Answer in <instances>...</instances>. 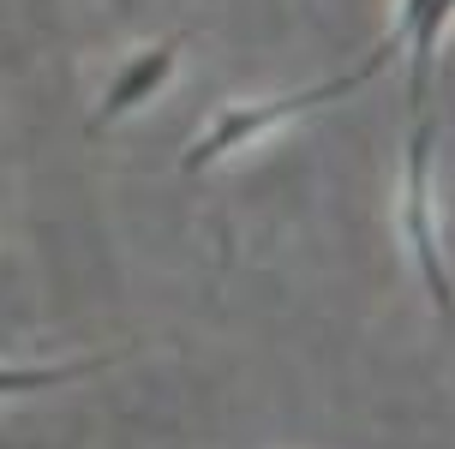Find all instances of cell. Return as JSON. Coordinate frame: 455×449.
Masks as SVG:
<instances>
[{
  "label": "cell",
  "mask_w": 455,
  "mask_h": 449,
  "mask_svg": "<svg viewBox=\"0 0 455 449\" xmlns=\"http://www.w3.org/2000/svg\"><path fill=\"white\" fill-rule=\"evenodd\" d=\"M395 48H402V36L378 43L354 72H336V78H323V84H306V90H294V96H275V102H240V108H222L216 120H210V132L180 156V168H186V174H204L210 162H222L228 150L251 144L264 126H282V120H294V114H312V108H330V102H341V96H354L371 72L389 67V54H395Z\"/></svg>",
  "instance_id": "cell-1"
},
{
  "label": "cell",
  "mask_w": 455,
  "mask_h": 449,
  "mask_svg": "<svg viewBox=\"0 0 455 449\" xmlns=\"http://www.w3.org/2000/svg\"><path fill=\"white\" fill-rule=\"evenodd\" d=\"M408 246L419 258V276H426V293L437 300V312L455 324V288L450 269H443V252H437V216H432V108L413 114V138H408Z\"/></svg>",
  "instance_id": "cell-2"
},
{
  "label": "cell",
  "mask_w": 455,
  "mask_h": 449,
  "mask_svg": "<svg viewBox=\"0 0 455 449\" xmlns=\"http://www.w3.org/2000/svg\"><path fill=\"white\" fill-rule=\"evenodd\" d=\"M174 60H180V36H162L156 48H144V54H132L126 67H120V78L108 84V96L96 102L91 114V132H102V126H114L120 114H132L138 102H150L162 84H168V72H174Z\"/></svg>",
  "instance_id": "cell-3"
},
{
  "label": "cell",
  "mask_w": 455,
  "mask_h": 449,
  "mask_svg": "<svg viewBox=\"0 0 455 449\" xmlns=\"http://www.w3.org/2000/svg\"><path fill=\"white\" fill-rule=\"evenodd\" d=\"M120 354H91L72 365H0V396H30V389H54V383H78L91 372H108Z\"/></svg>",
  "instance_id": "cell-4"
}]
</instances>
